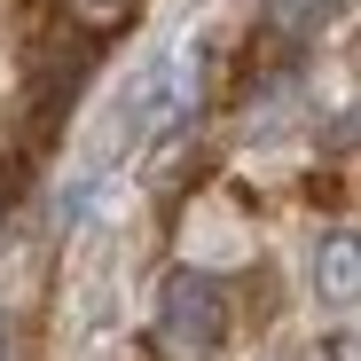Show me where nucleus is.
Here are the masks:
<instances>
[{
	"mask_svg": "<svg viewBox=\"0 0 361 361\" xmlns=\"http://www.w3.org/2000/svg\"><path fill=\"white\" fill-rule=\"evenodd\" d=\"M157 330H165V345H173V353H212V345H220V330H228V298H220V283H212V275H197V267L165 275Z\"/></svg>",
	"mask_w": 361,
	"mask_h": 361,
	"instance_id": "f257e3e1",
	"label": "nucleus"
},
{
	"mask_svg": "<svg viewBox=\"0 0 361 361\" xmlns=\"http://www.w3.org/2000/svg\"><path fill=\"white\" fill-rule=\"evenodd\" d=\"M314 290L330 298L338 314H353V235H345V228L330 235V252L314 259Z\"/></svg>",
	"mask_w": 361,
	"mask_h": 361,
	"instance_id": "f03ea898",
	"label": "nucleus"
},
{
	"mask_svg": "<svg viewBox=\"0 0 361 361\" xmlns=\"http://www.w3.org/2000/svg\"><path fill=\"white\" fill-rule=\"evenodd\" d=\"M322 8H330V0H267V32L275 39H307L322 24Z\"/></svg>",
	"mask_w": 361,
	"mask_h": 361,
	"instance_id": "7ed1b4c3",
	"label": "nucleus"
},
{
	"mask_svg": "<svg viewBox=\"0 0 361 361\" xmlns=\"http://www.w3.org/2000/svg\"><path fill=\"white\" fill-rule=\"evenodd\" d=\"M63 8H71L87 32H118V24H126V16L142 8V0H63Z\"/></svg>",
	"mask_w": 361,
	"mask_h": 361,
	"instance_id": "20e7f679",
	"label": "nucleus"
}]
</instances>
